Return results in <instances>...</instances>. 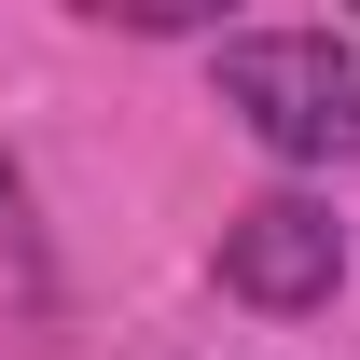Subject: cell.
Returning <instances> with one entry per match:
<instances>
[{"mask_svg": "<svg viewBox=\"0 0 360 360\" xmlns=\"http://www.w3.org/2000/svg\"><path fill=\"white\" fill-rule=\"evenodd\" d=\"M208 84L277 167H347L360 153V42H333V28H222Z\"/></svg>", "mask_w": 360, "mask_h": 360, "instance_id": "cell-1", "label": "cell"}, {"mask_svg": "<svg viewBox=\"0 0 360 360\" xmlns=\"http://www.w3.org/2000/svg\"><path fill=\"white\" fill-rule=\"evenodd\" d=\"M222 291L264 305V319H319L347 291V222H333L319 194H250L222 222Z\"/></svg>", "mask_w": 360, "mask_h": 360, "instance_id": "cell-2", "label": "cell"}]
</instances>
